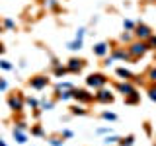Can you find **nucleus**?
<instances>
[{
    "label": "nucleus",
    "mask_w": 156,
    "mask_h": 146,
    "mask_svg": "<svg viewBox=\"0 0 156 146\" xmlns=\"http://www.w3.org/2000/svg\"><path fill=\"white\" fill-rule=\"evenodd\" d=\"M127 51L131 53L133 61H139V58H143L146 53L150 51V45H148V41H140V39H135L133 43H129V45H127Z\"/></svg>",
    "instance_id": "nucleus-1"
},
{
    "label": "nucleus",
    "mask_w": 156,
    "mask_h": 146,
    "mask_svg": "<svg viewBox=\"0 0 156 146\" xmlns=\"http://www.w3.org/2000/svg\"><path fill=\"white\" fill-rule=\"evenodd\" d=\"M107 84H109V78L104 72H92L86 76V86L90 90H100V88H105Z\"/></svg>",
    "instance_id": "nucleus-2"
},
{
    "label": "nucleus",
    "mask_w": 156,
    "mask_h": 146,
    "mask_svg": "<svg viewBox=\"0 0 156 146\" xmlns=\"http://www.w3.org/2000/svg\"><path fill=\"white\" fill-rule=\"evenodd\" d=\"M72 99L78 101V103H82V105H88V103H92V101H96V97L88 88H74V90H72Z\"/></svg>",
    "instance_id": "nucleus-3"
},
{
    "label": "nucleus",
    "mask_w": 156,
    "mask_h": 146,
    "mask_svg": "<svg viewBox=\"0 0 156 146\" xmlns=\"http://www.w3.org/2000/svg\"><path fill=\"white\" fill-rule=\"evenodd\" d=\"M23 105H26V96H23V92H16V94L8 96V107L14 113H22Z\"/></svg>",
    "instance_id": "nucleus-4"
},
{
    "label": "nucleus",
    "mask_w": 156,
    "mask_h": 146,
    "mask_svg": "<svg viewBox=\"0 0 156 146\" xmlns=\"http://www.w3.org/2000/svg\"><path fill=\"white\" fill-rule=\"evenodd\" d=\"M133 33H135V39H140V41H148V39L154 35L152 27L146 26V23H143V22L136 23V27H135V31H133Z\"/></svg>",
    "instance_id": "nucleus-5"
},
{
    "label": "nucleus",
    "mask_w": 156,
    "mask_h": 146,
    "mask_svg": "<svg viewBox=\"0 0 156 146\" xmlns=\"http://www.w3.org/2000/svg\"><path fill=\"white\" fill-rule=\"evenodd\" d=\"M94 97H96V103H104V105H107V103H113V101H115L113 92H111V90H107V88H100V90H96Z\"/></svg>",
    "instance_id": "nucleus-6"
},
{
    "label": "nucleus",
    "mask_w": 156,
    "mask_h": 146,
    "mask_svg": "<svg viewBox=\"0 0 156 146\" xmlns=\"http://www.w3.org/2000/svg\"><path fill=\"white\" fill-rule=\"evenodd\" d=\"M29 88H33V90H45V88L51 84V80L47 78V74H37V76H31L27 80Z\"/></svg>",
    "instance_id": "nucleus-7"
},
{
    "label": "nucleus",
    "mask_w": 156,
    "mask_h": 146,
    "mask_svg": "<svg viewBox=\"0 0 156 146\" xmlns=\"http://www.w3.org/2000/svg\"><path fill=\"white\" fill-rule=\"evenodd\" d=\"M86 64H88V62L84 61V58L72 57V58H68V62H66V68H68V72H70V74H80V72L86 68Z\"/></svg>",
    "instance_id": "nucleus-8"
},
{
    "label": "nucleus",
    "mask_w": 156,
    "mask_h": 146,
    "mask_svg": "<svg viewBox=\"0 0 156 146\" xmlns=\"http://www.w3.org/2000/svg\"><path fill=\"white\" fill-rule=\"evenodd\" d=\"M111 57L115 58V61H123V62H129L133 61V57H131V53L127 51V47H111Z\"/></svg>",
    "instance_id": "nucleus-9"
},
{
    "label": "nucleus",
    "mask_w": 156,
    "mask_h": 146,
    "mask_svg": "<svg viewBox=\"0 0 156 146\" xmlns=\"http://www.w3.org/2000/svg\"><path fill=\"white\" fill-rule=\"evenodd\" d=\"M115 90L119 92V94H123V97H125V96L136 92V88H135V84L131 80H121V82H117V84H115Z\"/></svg>",
    "instance_id": "nucleus-10"
},
{
    "label": "nucleus",
    "mask_w": 156,
    "mask_h": 146,
    "mask_svg": "<svg viewBox=\"0 0 156 146\" xmlns=\"http://www.w3.org/2000/svg\"><path fill=\"white\" fill-rule=\"evenodd\" d=\"M109 51H111L109 43H105V41H100V43H96V45L92 47V53H94L96 57H100V58L107 57V53H109Z\"/></svg>",
    "instance_id": "nucleus-11"
},
{
    "label": "nucleus",
    "mask_w": 156,
    "mask_h": 146,
    "mask_svg": "<svg viewBox=\"0 0 156 146\" xmlns=\"http://www.w3.org/2000/svg\"><path fill=\"white\" fill-rule=\"evenodd\" d=\"M115 74L121 78V80H131L133 82V78L136 76L135 72H131L129 68H125V66H119V68H115Z\"/></svg>",
    "instance_id": "nucleus-12"
},
{
    "label": "nucleus",
    "mask_w": 156,
    "mask_h": 146,
    "mask_svg": "<svg viewBox=\"0 0 156 146\" xmlns=\"http://www.w3.org/2000/svg\"><path fill=\"white\" fill-rule=\"evenodd\" d=\"M12 136L18 144H27V133L26 130H20V129H12Z\"/></svg>",
    "instance_id": "nucleus-13"
},
{
    "label": "nucleus",
    "mask_w": 156,
    "mask_h": 146,
    "mask_svg": "<svg viewBox=\"0 0 156 146\" xmlns=\"http://www.w3.org/2000/svg\"><path fill=\"white\" fill-rule=\"evenodd\" d=\"M68 109H70V115H74V117H84V115L90 113V111H88L82 103H78V105H70Z\"/></svg>",
    "instance_id": "nucleus-14"
},
{
    "label": "nucleus",
    "mask_w": 156,
    "mask_h": 146,
    "mask_svg": "<svg viewBox=\"0 0 156 146\" xmlns=\"http://www.w3.org/2000/svg\"><path fill=\"white\" fill-rule=\"evenodd\" d=\"M53 99H58V101H70V99H72V90L55 92V97H53Z\"/></svg>",
    "instance_id": "nucleus-15"
},
{
    "label": "nucleus",
    "mask_w": 156,
    "mask_h": 146,
    "mask_svg": "<svg viewBox=\"0 0 156 146\" xmlns=\"http://www.w3.org/2000/svg\"><path fill=\"white\" fill-rule=\"evenodd\" d=\"M135 41V33L133 31H121V35H119V43H123V45H129V43H133Z\"/></svg>",
    "instance_id": "nucleus-16"
},
{
    "label": "nucleus",
    "mask_w": 156,
    "mask_h": 146,
    "mask_svg": "<svg viewBox=\"0 0 156 146\" xmlns=\"http://www.w3.org/2000/svg\"><path fill=\"white\" fill-rule=\"evenodd\" d=\"M123 99H125L127 105H139V103H140V94H139V92H133V94L125 96Z\"/></svg>",
    "instance_id": "nucleus-17"
},
{
    "label": "nucleus",
    "mask_w": 156,
    "mask_h": 146,
    "mask_svg": "<svg viewBox=\"0 0 156 146\" xmlns=\"http://www.w3.org/2000/svg\"><path fill=\"white\" fill-rule=\"evenodd\" d=\"M55 101L57 99H41L39 101V109L41 111H53L55 109Z\"/></svg>",
    "instance_id": "nucleus-18"
},
{
    "label": "nucleus",
    "mask_w": 156,
    "mask_h": 146,
    "mask_svg": "<svg viewBox=\"0 0 156 146\" xmlns=\"http://www.w3.org/2000/svg\"><path fill=\"white\" fill-rule=\"evenodd\" d=\"M43 6H45L49 12H61V6H58V0H43Z\"/></svg>",
    "instance_id": "nucleus-19"
},
{
    "label": "nucleus",
    "mask_w": 156,
    "mask_h": 146,
    "mask_svg": "<svg viewBox=\"0 0 156 146\" xmlns=\"http://www.w3.org/2000/svg\"><path fill=\"white\" fill-rule=\"evenodd\" d=\"M82 47H84V39H72V41L66 45L68 51H80Z\"/></svg>",
    "instance_id": "nucleus-20"
},
{
    "label": "nucleus",
    "mask_w": 156,
    "mask_h": 146,
    "mask_svg": "<svg viewBox=\"0 0 156 146\" xmlns=\"http://www.w3.org/2000/svg\"><path fill=\"white\" fill-rule=\"evenodd\" d=\"M65 74H68L66 64H58V66L53 68V76H55V78H61V76H65Z\"/></svg>",
    "instance_id": "nucleus-21"
},
{
    "label": "nucleus",
    "mask_w": 156,
    "mask_h": 146,
    "mask_svg": "<svg viewBox=\"0 0 156 146\" xmlns=\"http://www.w3.org/2000/svg\"><path fill=\"white\" fill-rule=\"evenodd\" d=\"M119 140H121L119 134H107L104 138V144L105 146H113V144H119Z\"/></svg>",
    "instance_id": "nucleus-22"
},
{
    "label": "nucleus",
    "mask_w": 156,
    "mask_h": 146,
    "mask_svg": "<svg viewBox=\"0 0 156 146\" xmlns=\"http://www.w3.org/2000/svg\"><path fill=\"white\" fill-rule=\"evenodd\" d=\"M133 144H135V134H127V136H121L117 146H133Z\"/></svg>",
    "instance_id": "nucleus-23"
},
{
    "label": "nucleus",
    "mask_w": 156,
    "mask_h": 146,
    "mask_svg": "<svg viewBox=\"0 0 156 146\" xmlns=\"http://www.w3.org/2000/svg\"><path fill=\"white\" fill-rule=\"evenodd\" d=\"M31 134H33V136H39V138H43V136H45V130H43L41 123L31 125Z\"/></svg>",
    "instance_id": "nucleus-24"
},
{
    "label": "nucleus",
    "mask_w": 156,
    "mask_h": 146,
    "mask_svg": "<svg viewBox=\"0 0 156 146\" xmlns=\"http://www.w3.org/2000/svg\"><path fill=\"white\" fill-rule=\"evenodd\" d=\"M101 119L105 121H111V123H115L119 117H117V113H113V111H101Z\"/></svg>",
    "instance_id": "nucleus-25"
},
{
    "label": "nucleus",
    "mask_w": 156,
    "mask_h": 146,
    "mask_svg": "<svg viewBox=\"0 0 156 146\" xmlns=\"http://www.w3.org/2000/svg\"><path fill=\"white\" fill-rule=\"evenodd\" d=\"M61 90H74V86L70 82H57L55 84V92H61Z\"/></svg>",
    "instance_id": "nucleus-26"
},
{
    "label": "nucleus",
    "mask_w": 156,
    "mask_h": 146,
    "mask_svg": "<svg viewBox=\"0 0 156 146\" xmlns=\"http://www.w3.org/2000/svg\"><path fill=\"white\" fill-rule=\"evenodd\" d=\"M47 142L51 144V146H62V144H65V140H62V136H49Z\"/></svg>",
    "instance_id": "nucleus-27"
},
{
    "label": "nucleus",
    "mask_w": 156,
    "mask_h": 146,
    "mask_svg": "<svg viewBox=\"0 0 156 146\" xmlns=\"http://www.w3.org/2000/svg\"><path fill=\"white\" fill-rule=\"evenodd\" d=\"M136 27V22H133V19H123V29L125 31H135Z\"/></svg>",
    "instance_id": "nucleus-28"
},
{
    "label": "nucleus",
    "mask_w": 156,
    "mask_h": 146,
    "mask_svg": "<svg viewBox=\"0 0 156 146\" xmlns=\"http://www.w3.org/2000/svg\"><path fill=\"white\" fill-rule=\"evenodd\" d=\"M26 105H29L31 109H37V107H39V99H35V97L29 96V97H26Z\"/></svg>",
    "instance_id": "nucleus-29"
},
{
    "label": "nucleus",
    "mask_w": 156,
    "mask_h": 146,
    "mask_svg": "<svg viewBox=\"0 0 156 146\" xmlns=\"http://www.w3.org/2000/svg\"><path fill=\"white\" fill-rule=\"evenodd\" d=\"M146 94H148V97L152 101H156V82H152V84L148 86V92H146Z\"/></svg>",
    "instance_id": "nucleus-30"
},
{
    "label": "nucleus",
    "mask_w": 156,
    "mask_h": 146,
    "mask_svg": "<svg viewBox=\"0 0 156 146\" xmlns=\"http://www.w3.org/2000/svg\"><path fill=\"white\" fill-rule=\"evenodd\" d=\"M0 68H2V70H12L14 64L10 61H6V58H0Z\"/></svg>",
    "instance_id": "nucleus-31"
},
{
    "label": "nucleus",
    "mask_w": 156,
    "mask_h": 146,
    "mask_svg": "<svg viewBox=\"0 0 156 146\" xmlns=\"http://www.w3.org/2000/svg\"><path fill=\"white\" fill-rule=\"evenodd\" d=\"M2 26H4V29H16V23H14L10 18L4 19V22H2Z\"/></svg>",
    "instance_id": "nucleus-32"
},
{
    "label": "nucleus",
    "mask_w": 156,
    "mask_h": 146,
    "mask_svg": "<svg viewBox=\"0 0 156 146\" xmlns=\"http://www.w3.org/2000/svg\"><path fill=\"white\" fill-rule=\"evenodd\" d=\"M14 129H20V130H27V123H26V121H16V123H14Z\"/></svg>",
    "instance_id": "nucleus-33"
},
{
    "label": "nucleus",
    "mask_w": 156,
    "mask_h": 146,
    "mask_svg": "<svg viewBox=\"0 0 156 146\" xmlns=\"http://www.w3.org/2000/svg\"><path fill=\"white\" fill-rule=\"evenodd\" d=\"M146 78H148L150 82H156V66H152V68L148 70V74H146Z\"/></svg>",
    "instance_id": "nucleus-34"
},
{
    "label": "nucleus",
    "mask_w": 156,
    "mask_h": 146,
    "mask_svg": "<svg viewBox=\"0 0 156 146\" xmlns=\"http://www.w3.org/2000/svg\"><path fill=\"white\" fill-rule=\"evenodd\" d=\"M143 129H144V133L148 134V136H152V125L146 121V123H143Z\"/></svg>",
    "instance_id": "nucleus-35"
},
{
    "label": "nucleus",
    "mask_w": 156,
    "mask_h": 146,
    "mask_svg": "<svg viewBox=\"0 0 156 146\" xmlns=\"http://www.w3.org/2000/svg\"><path fill=\"white\" fill-rule=\"evenodd\" d=\"M113 61H115V58L113 57H104V62H101V64H104V66H111V64H113Z\"/></svg>",
    "instance_id": "nucleus-36"
},
{
    "label": "nucleus",
    "mask_w": 156,
    "mask_h": 146,
    "mask_svg": "<svg viewBox=\"0 0 156 146\" xmlns=\"http://www.w3.org/2000/svg\"><path fill=\"white\" fill-rule=\"evenodd\" d=\"M61 136H62V138H72V136H74V133H72L70 129H65V130L61 133Z\"/></svg>",
    "instance_id": "nucleus-37"
},
{
    "label": "nucleus",
    "mask_w": 156,
    "mask_h": 146,
    "mask_svg": "<svg viewBox=\"0 0 156 146\" xmlns=\"http://www.w3.org/2000/svg\"><path fill=\"white\" fill-rule=\"evenodd\" d=\"M84 35H86V27H80L76 31V35H74V39H84Z\"/></svg>",
    "instance_id": "nucleus-38"
},
{
    "label": "nucleus",
    "mask_w": 156,
    "mask_h": 146,
    "mask_svg": "<svg viewBox=\"0 0 156 146\" xmlns=\"http://www.w3.org/2000/svg\"><path fill=\"white\" fill-rule=\"evenodd\" d=\"M148 45H150V51H156V35H152L148 39Z\"/></svg>",
    "instance_id": "nucleus-39"
},
{
    "label": "nucleus",
    "mask_w": 156,
    "mask_h": 146,
    "mask_svg": "<svg viewBox=\"0 0 156 146\" xmlns=\"http://www.w3.org/2000/svg\"><path fill=\"white\" fill-rule=\"evenodd\" d=\"M96 133L98 134H107V133H111V127H101V129H98Z\"/></svg>",
    "instance_id": "nucleus-40"
},
{
    "label": "nucleus",
    "mask_w": 156,
    "mask_h": 146,
    "mask_svg": "<svg viewBox=\"0 0 156 146\" xmlns=\"http://www.w3.org/2000/svg\"><path fill=\"white\" fill-rule=\"evenodd\" d=\"M8 90V82L4 78H0V92H6Z\"/></svg>",
    "instance_id": "nucleus-41"
},
{
    "label": "nucleus",
    "mask_w": 156,
    "mask_h": 146,
    "mask_svg": "<svg viewBox=\"0 0 156 146\" xmlns=\"http://www.w3.org/2000/svg\"><path fill=\"white\" fill-rule=\"evenodd\" d=\"M58 64H62V62H61V61H58V58H57V57H51V66H53V68H55V66H58Z\"/></svg>",
    "instance_id": "nucleus-42"
},
{
    "label": "nucleus",
    "mask_w": 156,
    "mask_h": 146,
    "mask_svg": "<svg viewBox=\"0 0 156 146\" xmlns=\"http://www.w3.org/2000/svg\"><path fill=\"white\" fill-rule=\"evenodd\" d=\"M41 113H43V111H41V109H39V107H37V109H33V119H35V121H37V119H39V117H41Z\"/></svg>",
    "instance_id": "nucleus-43"
},
{
    "label": "nucleus",
    "mask_w": 156,
    "mask_h": 146,
    "mask_svg": "<svg viewBox=\"0 0 156 146\" xmlns=\"http://www.w3.org/2000/svg\"><path fill=\"white\" fill-rule=\"evenodd\" d=\"M4 51H6V47H4V43L0 41V55H4Z\"/></svg>",
    "instance_id": "nucleus-44"
},
{
    "label": "nucleus",
    "mask_w": 156,
    "mask_h": 146,
    "mask_svg": "<svg viewBox=\"0 0 156 146\" xmlns=\"http://www.w3.org/2000/svg\"><path fill=\"white\" fill-rule=\"evenodd\" d=\"M0 146H8V144H6V142H4V140H2V138H0Z\"/></svg>",
    "instance_id": "nucleus-45"
},
{
    "label": "nucleus",
    "mask_w": 156,
    "mask_h": 146,
    "mask_svg": "<svg viewBox=\"0 0 156 146\" xmlns=\"http://www.w3.org/2000/svg\"><path fill=\"white\" fill-rule=\"evenodd\" d=\"M4 31V26H2V23H0V33H2Z\"/></svg>",
    "instance_id": "nucleus-46"
},
{
    "label": "nucleus",
    "mask_w": 156,
    "mask_h": 146,
    "mask_svg": "<svg viewBox=\"0 0 156 146\" xmlns=\"http://www.w3.org/2000/svg\"><path fill=\"white\" fill-rule=\"evenodd\" d=\"M152 2H156V0H152Z\"/></svg>",
    "instance_id": "nucleus-47"
}]
</instances>
